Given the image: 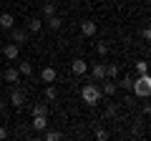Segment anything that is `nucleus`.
Segmentation results:
<instances>
[{
	"instance_id": "bb28decb",
	"label": "nucleus",
	"mask_w": 151,
	"mask_h": 141,
	"mask_svg": "<svg viewBox=\"0 0 151 141\" xmlns=\"http://www.w3.org/2000/svg\"><path fill=\"white\" fill-rule=\"evenodd\" d=\"M141 38H144V40H151V30H149V28H144V30H141Z\"/></svg>"
},
{
	"instance_id": "4be33fe9",
	"label": "nucleus",
	"mask_w": 151,
	"mask_h": 141,
	"mask_svg": "<svg viewBox=\"0 0 151 141\" xmlns=\"http://www.w3.org/2000/svg\"><path fill=\"white\" fill-rule=\"evenodd\" d=\"M116 114H119V106H116V103H108L106 106V119H113Z\"/></svg>"
},
{
	"instance_id": "6ab92c4d",
	"label": "nucleus",
	"mask_w": 151,
	"mask_h": 141,
	"mask_svg": "<svg viewBox=\"0 0 151 141\" xmlns=\"http://www.w3.org/2000/svg\"><path fill=\"white\" fill-rule=\"evenodd\" d=\"M18 70H20V76H33V65L28 63V60H23V63L18 65Z\"/></svg>"
},
{
	"instance_id": "7ed1b4c3",
	"label": "nucleus",
	"mask_w": 151,
	"mask_h": 141,
	"mask_svg": "<svg viewBox=\"0 0 151 141\" xmlns=\"http://www.w3.org/2000/svg\"><path fill=\"white\" fill-rule=\"evenodd\" d=\"M10 40L15 45H25L28 43V30H25V28H15V25H13L10 28Z\"/></svg>"
},
{
	"instance_id": "423d86ee",
	"label": "nucleus",
	"mask_w": 151,
	"mask_h": 141,
	"mask_svg": "<svg viewBox=\"0 0 151 141\" xmlns=\"http://www.w3.org/2000/svg\"><path fill=\"white\" fill-rule=\"evenodd\" d=\"M55 78H58V70H55L53 65H45V68L40 70V81L43 83H55Z\"/></svg>"
},
{
	"instance_id": "a878e982",
	"label": "nucleus",
	"mask_w": 151,
	"mask_h": 141,
	"mask_svg": "<svg viewBox=\"0 0 151 141\" xmlns=\"http://www.w3.org/2000/svg\"><path fill=\"white\" fill-rule=\"evenodd\" d=\"M96 139H98V141H106V139H108V131H106V129H98V131H96Z\"/></svg>"
},
{
	"instance_id": "9d476101",
	"label": "nucleus",
	"mask_w": 151,
	"mask_h": 141,
	"mask_svg": "<svg viewBox=\"0 0 151 141\" xmlns=\"http://www.w3.org/2000/svg\"><path fill=\"white\" fill-rule=\"evenodd\" d=\"M96 30H98V25L93 20H81V33L86 35V38H91V35H96Z\"/></svg>"
},
{
	"instance_id": "39448f33",
	"label": "nucleus",
	"mask_w": 151,
	"mask_h": 141,
	"mask_svg": "<svg viewBox=\"0 0 151 141\" xmlns=\"http://www.w3.org/2000/svg\"><path fill=\"white\" fill-rule=\"evenodd\" d=\"M103 86H101V91H103V96H116L119 93V83L113 81V78H103Z\"/></svg>"
},
{
	"instance_id": "dca6fc26",
	"label": "nucleus",
	"mask_w": 151,
	"mask_h": 141,
	"mask_svg": "<svg viewBox=\"0 0 151 141\" xmlns=\"http://www.w3.org/2000/svg\"><path fill=\"white\" fill-rule=\"evenodd\" d=\"M119 76H121V68H119V65H106V78H113V81H116Z\"/></svg>"
},
{
	"instance_id": "412c9836",
	"label": "nucleus",
	"mask_w": 151,
	"mask_h": 141,
	"mask_svg": "<svg viewBox=\"0 0 151 141\" xmlns=\"http://www.w3.org/2000/svg\"><path fill=\"white\" fill-rule=\"evenodd\" d=\"M136 73H149V60H136Z\"/></svg>"
},
{
	"instance_id": "393cba45",
	"label": "nucleus",
	"mask_w": 151,
	"mask_h": 141,
	"mask_svg": "<svg viewBox=\"0 0 151 141\" xmlns=\"http://www.w3.org/2000/svg\"><path fill=\"white\" fill-rule=\"evenodd\" d=\"M96 53L101 55V58H103V55H108V45L106 43H96Z\"/></svg>"
},
{
	"instance_id": "f03ea898",
	"label": "nucleus",
	"mask_w": 151,
	"mask_h": 141,
	"mask_svg": "<svg viewBox=\"0 0 151 141\" xmlns=\"http://www.w3.org/2000/svg\"><path fill=\"white\" fill-rule=\"evenodd\" d=\"M81 98H83L86 106H96V103H101L103 91H101V86H98L96 81H93V83H86V86L81 88Z\"/></svg>"
},
{
	"instance_id": "2eb2a0df",
	"label": "nucleus",
	"mask_w": 151,
	"mask_h": 141,
	"mask_svg": "<svg viewBox=\"0 0 151 141\" xmlns=\"http://www.w3.org/2000/svg\"><path fill=\"white\" fill-rule=\"evenodd\" d=\"M45 23H48L50 30H60V28H63V20H60L58 15H48V18H45Z\"/></svg>"
},
{
	"instance_id": "aec40b11",
	"label": "nucleus",
	"mask_w": 151,
	"mask_h": 141,
	"mask_svg": "<svg viewBox=\"0 0 151 141\" xmlns=\"http://www.w3.org/2000/svg\"><path fill=\"white\" fill-rule=\"evenodd\" d=\"M131 86H134V76H124L119 83V88H126V91H131Z\"/></svg>"
},
{
	"instance_id": "4468645a",
	"label": "nucleus",
	"mask_w": 151,
	"mask_h": 141,
	"mask_svg": "<svg viewBox=\"0 0 151 141\" xmlns=\"http://www.w3.org/2000/svg\"><path fill=\"white\" fill-rule=\"evenodd\" d=\"M13 25H15V18H13L10 13H3V15H0V28H3V30H10Z\"/></svg>"
},
{
	"instance_id": "0eeeda50",
	"label": "nucleus",
	"mask_w": 151,
	"mask_h": 141,
	"mask_svg": "<svg viewBox=\"0 0 151 141\" xmlns=\"http://www.w3.org/2000/svg\"><path fill=\"white\" fill-rule=\"evenodd\" d=\"M91 76L96 83H101L103 78H106V63H93L91 65Z\"/></svg>"
},
{
	"instance_id": "ddd939ff",
	"label": "nucleus",
	"mask_w": 151,
	"mask_h": 141,
	"mask_svg": "<svg viewBox=\"0 0 151 141\" xmlns=\"http://www.w3.org/2000/svg\"><path fill=\"white\" fill-rule=\"evenodd\" d=\"M33 129L35 131H45L48 129V116H33Z\"/></svg>"
},
{
	"instance_id": "c85d7f7f",
	"label": "nucleus",
	"mask_w": 151,
	"mask_h": 141,
	"mask_svg": "<svg viewBox=\"0 0 151 141\" xmlns=\"http://www.w3.org/2000/svg\"><path fill=\"white\" fill-rule=\"evenodd\" d=\"M3 114H5V103L0 101V116H3Z\"/></svg>"
},
{
	"instance_id": "9b49d317",
	"label": "nucleus",
	"mask_w": 151,
	"mask_h": 141,
	"mask_svg": "<svg viewBox=\"0 0 151 141\" xmlns=\"http://www.w3.org/2000/svg\"><path fill=\"white\" fill-rule=\"evenodd\" d=\"M5 81H8V83H20V70H18L15 65L5 68Z\"/></svg>"
},
{
	"instance_id": "1a4fd4ad",
	"label": "nucleus",
	"mask_w": 151,
	"mask_h": 141,
	"mask_svg": "<svg viewBox=\"0 0 151 141\" xmlns=\"http://www.w3.org/2000/svg\"><path fill=\"white\" fill-rule=\"evenodd\" d=\"M70 70H73V76H83V73L88 70V63L83 58H76L73 63H70Z\"/></svg>"
},
{
	"instance_id": "b1692460",
	"label": "nucleus",
	"mask_w": 151,
	"mask_h": 141,
	"mask_svg": "<svg viewBox=\"0 0 151 141\" xmlns=\"http://www.w3.org/2000/svg\"><path fill=\"white\" fill-rule=\"evenodd\" d=\"M58 139H63L60 131H48V134H45V141H58Z\"/></svg>"
},
{
	"instance_id": "f3484780",
	"label": "nucleus",
	"mask_w": 151,
	"mask_h": 141,
	"mask_svg": "<svg viewBox=\"0 0 151 141\" xmlns=\"http://www.w3.org/2000/svg\"><path fill=\"white\" fill-rule=\"evenodd\" d=\"M45 98H48V101H55V98H58V88H55L53 83L45 86Z\"/></svg>"
},
{
	"instance_id": "5701e85b",
	"label": "nucleus",
	"mask_w": 151,
	"mask_h": 141,
	"mask_svg": "<svg viewBox=\"0 0 151 141\" xmlns=\"http://www.w3.org/2000/svg\"><path fill=\"white\" fill-rule=\"evenodd\" d=\"M43 15L48 18V15H55V3H45L43 5Z\"/></svg>"
},
{
	"instance_id": "20e7f679",
	"label": "nucleus",
	"mask_w": 151,
	"mask_h": 141,
	"mask_svg": "<svg viewBox=\"0 0 151 141\" xmlns=\"http://www.w3.org/2000/svg\"><path fill=\"white\" fill-rule=\"evenodd\" d=\"M10 106H13L15 111H20L23 106H25V93H23L20 88H15V91L10 93Z\"/></svg>"
},
{
	"instance_id": "6e6552de",
	"label": "nucleus",
	"mask_w": 151,
	"mask_h": 141,
	"mask_svg": "<svg viewBox=\"0 0 151 141\" xmlns=\"http://www.w3.org/2000/svg\"><path fill=\"white\" fill-rule=\"evenodd\" d=\"M3 55H5L8 60H15L18 55H20V45H15V43L10 40V43H8L5 48H3Z\"/></svg>"
},
{
	"instance_id": "cd10ccee",
	"label": "nucleus",
	"mask_w": 151,
	"mask_h": 141,
	"mask_svg": "<svg viewBox=\"0 0 151 141\" xmlns=\"http://www.w3.org/2000/svg\"><path fill=\"white\" fill-rule=\"evenodd\" d=\"M3 139H8V129H5V126H0V141H3Z\"/></svg>"
},
{
	"instance_id": "f8f14e48",
	"label": "nucleus",
	"mask_w": 151,
	"mask_h": 141,
	"mask_svg": "<svg viewBox=\"0 0 151 141\" xmlns=\"http://www.w3.org/2000/svg\"><path fill=\"white\" fill-rule=\"evenodd\" d=\"M40 28H43V20H40V18H30V20L25 23L28 33H40Z\"/></svg>"
},
{
	"instance_id": "f257e3e1",
	"label": "nucleus",
	"mask_w": 151,
	"mask_h": 141,
	"mask_svg": "<svg viewBox=\"0 0 151 141\" xmlns=\"http://www.w3.org/2000/svg\"><path fill=\"white\" fill-rule=\"evenodd\" d=\"M131 93H134L136 98H149L151 96V76H149V73H139V76L134 78Z\"/></svg>"
},
{
	"instance_id": "a211bd4d",
	"label": "nucleus",
	"mask_w": 151,
	"mask_h": 141,
	"mask_svg": "<svg viewBox=\"0 0 151 141\" xmlns=\"http://www.w3.org/2000/svg\"><path fill=\"white\" fill-rule=\"evenodd\" d=\"M33 116H48V106L45 103H35L33 106Z\"/></svg>"
}]
</instances>
